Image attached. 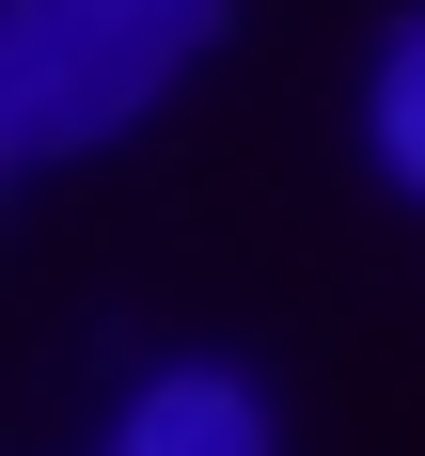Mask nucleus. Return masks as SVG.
I'll list each match as a JSON object with an SVG mask.
<instances>
[{
    "label": "nucleus",
    "instance_id": "obj_3",
    "mask_svg": "<svg viewBox=\"0 0 425 456\" xmlns=\"http://www.w3.org/2000/svg\"><path fill=\"white\" fill-rule=\"evenodd\" d=\"M378 174L425 189V16L394 32V63H378Z\"/></svg>",
    "mask_w": 425,
    "mask_h": 456
},
{
    "label": "nucleus",
    "instance_id": "obj_2",
    "mask_svg": "<svg viewBox=\"0 0 425 456\" xmlns=\"http://www.w3.org/2000/svg\"><path fill=\"white\" fill-rule=\"evenodd\" d=\"M110 456H268V410H252V378L174 362V378H142V394H127Z\"/></svg>",
    "mask_w": 425,
    "mask_h": 456
},
{
    "label": "nucleus",
    "instance_id": "obj_1",
    "mask_svg": "<svg viewBox=\"0 0 425 456\" xmlns=\"http://www.w3.org/2000/svg\"><path fill=\"white\" fill-rule=\"evenodd\" d=\"M221 0H0V174H47L205 63Z\"/></svg>",
    "mask_w": 425,
    "mask_h": 456
}]
</instances>
